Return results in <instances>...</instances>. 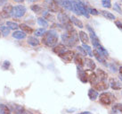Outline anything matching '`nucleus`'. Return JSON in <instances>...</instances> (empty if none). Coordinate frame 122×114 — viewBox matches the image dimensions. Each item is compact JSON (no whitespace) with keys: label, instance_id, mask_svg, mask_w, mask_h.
Segmentation results:
<instances>
[{"label":"nucleus","instance_id":"1","mask_svg":"<svg viewBox=\"0 0 122 114\" xmlns=\"http://www.w3.org/2000/svg\"><path fill=\"white\" fill-rule=\"evenodd\" d=\"M61 41L63 42V45L67 47H74L78 42V33L74 29L66 31L65 33L61 35Z\"/></svg>","mask_w":122,"mask_h":114},{"label":"nucleus","instance_id":"2","mask_svg":"<svg viewBox=\"0 0 122 114\" xmlns=\"http://www.w3.org/2000/svg\"><path fill=\"white\" fill-rule=\"evenodd\" d=\"M58 33L54 30H49L46 31L45 34L42 36V42L46 47H54L57 45L58 42Z\"/></svg>","mask_w":122,"mask_h":114},{"label":"nucleus","instance_id":"3","mask_svg":"<svg viewBox=\"0 0 122 114\" xmlns=\"http://www.w3.org/2000/svg\"><path fill=\"white\" fill-rule=\"evenodd\" d=\"M58 20L60 21L61 26L64 28L66 31H71L73 30V26H72V23H71V18L64 13H59L57 15Z\"/></svg>","mask_w":122,"mask_h":114},{"label":"nucleus","instance_id":"4","mask_svg":"<svg viewBox=\"0 0 122 114\" xmlns=\"http://www.w3.org/2000/svg\"><path fill=\"white\" fill-rule=\"evenodd\" d=\"M46 7L50 13H57L60 11V6L58 5L56 0H46Z\"/></svg>","mask_w":122,"mask_h":114},{"label":"nucleus","instance_id":"5","mask_svg":"<svg viewBox=\"0 0 122 114\" xmlns=\"http://www.w3.org/2000/svg\"><path fill=\"white\" fill-rule=\"evenodd\" d=\"M26 14V7L22 5H18L13 8L12 12V17L14 18H20Z\"/></svg>","mask_w":122,"mask_h":114},{"label":"nucleus","instance_id":"6","mask_svg":"<svg viewBox=\"0 0 122 114\" xmlns=\"http://www.w3.org/2000/svg\"><path fill=\"white\" fill-rule=\"evenodd\" d=\"M112 101H113V97L110 93H102L99 96V102L104 106L111 105Z\"/></svg>","mask_w":122,"mask_h":114},{"label":"nucleus","instance_id":"7","mask_svg":"<svg viewBox=\"0 0 122 114\" xmlns=\"http://www.w3.org/2000/svg\"><path fill=\"white\" fill-rule=\"evenodd\" d=\"M13 6L11 4H5L3 6V9H2V12L0 13V16L1 18H4V19H6V18H9L12 16V12H13Z\"/></svg>","mask_w":122,"mask_h":114},{"label":"nucleus","instance_id":"8","mask_svg":"<svg viewBox=\"0 0 122 114\" xmlns=\"http://www.w3.org/2000/svg\"><path fill=\"white\" fill-rule=\"evenodd\" d=\"M86 27H87L88 31H90V39H91L92 44H93V46H94L95 48H97L99 45H101V44H100V41H99L98 37H97V35L95 34V31H94L88 24L86 25Z\"/></svg>","mask_w":122,"mask_h":114},{"label":"nucleus","instance_id":"9","mask_svg":"<svg viewBox=\"0 0 122 114\" xmlns=\"http://www.w3.org/2000/svg\"><path fill=\"white\" fill-rule=\"evenodd\" d=\"M64 62L66 63H70L72 61V59H74L75 57V53L74 51L72 50H66L64 53H62L61 56H59Z\"/></svg>","mask_w":122,"mask_h":114},{"label":"nucleus","instance_id":"10","mask_svg":"<svg viewBox=\"0 0 122 114\" xmlns=\"http://www.w3.org/2000/svg\"><path fill=\"white\" fill-rule=\"evenodd\" d=\"M73 1H74L75 3H76V5L78 6V9L80 11L81 14H83V15L86 16V18H89V14H88L87 8H86V6H85V4L83 3L81 0H73Z\"/></svg>","mask_w":122,"mask_h":114},{"label":"nucleus","instance_id":"11","mask_svg":"<svg viewBox=\"0 0 122 114\" xmlns=\"http://www.w3.org/2000/svg\"><path fill=\"white\" fill-rule=\"evenodd\" d=\"M93 86H94V89H95V90H96L98 92V91L107 90L109 85H108V84L106 83V82H104V81H100V80H98Z\"/></svg>","mask_w":122,"mask_h":114},{"label":"nucleus","instance_id":"12","mask_svg":"<svg viewBox=\"0 0 122 114\" xmlns=\"http://www.w3.org/2000/svg\"><path fill=\"white\" fill-rule=\"evenodd\" d=\"M78 77H79V79L81 81L82 83H87L88 82V75H87V72L85 71V70H83L81 67H79L78 66Z\"/></svg>","mask_w":122,"mask_h":114},{"label":"nucleus","instance_id":"13","mask_svg":"<svg viewBox=\"0 0 122 114\" xmlns=\"http://www.w3.org/2000/svg\"><path fill=\"white\" fill-rule=\"evenodd\" d=\"M93 55H94V57L98 60L99 62L103 64V65H105V66H107V63H106V60H105V58L98 51V50H97V49H96V48L93 50Z\"/></svg>","mask_w":122,"mask_h":114},{"label":"nucleus","instance_id":"14","mask_svg":"<svg viewBox=\"0 0 122 114\" xmlns=\"http://www.w3.org/2000/svg\"><path fill=\"white\" fill-rule=\"evenodd\" d=\"M95 74H96V76H97V79L100 80V81H104V82H106V80L108 78V75H107V73L105 72L104 70L98 68Z\"/></svg>","mask_w":122,"mask_h":114},{"label":"nucleus","instance_id":"15","mask_svg":"<svg viewBox=\"0 0 122 114\" xmlns=\"http://www.w3.org/2000/svg\"><path fill=\"white\" fill-rule=\"evenodd\" d=\"M110 85L113 90H120L122 88L121 83L118 81L116 78H111L110 79Z\"/></svg>","mask_w":122,"mask_h":114},{"label":"nucleus","instance_id":"16","mask_svg":"<svg viewBox=\"0 0 122 114\" xmlns=\"http://www.w3.org/2000/svg\"><path fill=\"white\" fill-rule=\"evenodd\" d=\"M53 51H54L55 54H57L58 56H61L62 53H64V52L66 51V46L63 45V44H57L56 46L54 47Z\"/></svg>","mask_w":122,"mask_h":114},{"label":"nucleus","instance_id":"17","mask_svg":"<svg viewBox=\"0 0 122 114\" xmlns=\"http://www.w3.org/2000/svg\"><path fill=\"white\" fill-rule=\"evenodd\" d=\"M78 38L81 41V42L83 44H87L89 42V36L86 31H80L78 32Z\"/></svg>","mask_w":122,"mask_h":114},{"label":"nucleus","instance_id":"18","mask_svg":"<svg viewBox=\"0 0 122 114\" xmlns=\"http://www.w3.org/2000/svg\"><path fill=\"white\" fill-rule=\"evenodd\" d=\"M85 64H86V66L89 68V70H91V71H93V70H95V69L96 68V65H95V61H94L92 59L86 58L85 59Z\"/></svg>","mask_w":122,"mask_h":114},{"label":"nucleus","instance_id":"19","mask_svg":"<svg viewBox=\"0 0 122 114\" xmlns=\"http://www.w3.org/2000/svg\"><path fill=\"white\" fill-rule=\"evenodd\" d=\"M74 62H75V64H76L78 66H79V67H82V66L85 65V64H84L83 58H82V56L80 55L79 53H78V54H77V55H75Z\"/></svg>","mask_w":122,"mask_h":114},{"label":"nucleus","instance_id":"20","mask_svg":"<svg viewBox=\"0 0 122 114\" xmlns=\"http://www.w3.org/2000/svg\"><path fill=\"white\" fill-rule=\"evenodd\" d=\"M13 37L14 39H17V40H23L27 37V34L22 31H15L13 33Z\"/></svg>","mask_w":122,"mask_h":114},{"label":"nucleus","instance_id":"21","mask_svg":"<svg viewBox=\"0 0 122 114\" xmlns=\"http://www.w3.org/2000/svg\"><path fill=\"white\" fill-rule=\"evenodd\" d=\"M13 107H12V110H13V112L14 114H22V112L24 111V109L22 106L20 105H17V104H12Z\"/></svg>","mask_w":122,"mask_h":114},{"label":"nucleus","instance_id":"22","mask_svg":"<svg viewBox=\"0 0 122 114\" xmlns=\"http://www.w3.org/2000/svg\"><path fill=\"white\" fill-rule=\"evenodd\" d=\"M87 75H88V81L90 82V84H91L92 85H94V84L98 81L97 76H96V74L91 71V72L87 73Z\"/></svg>","mask_w":122,"mask_h":114},{"label":"nucleus","instance_id":"23","mask_svg":"<svg viewBox=\"0 0 122 114\" xmlns=\"http://www.w3.org/2000/svg\"><path fill=\"white\" fill-rule=\"evenodd\" d=\"M19 27H20V29H21V31H23V32H25L26 34H27V33L30 34V33L33 32V29H32L30 26H29V25H27V24H20Z\"/></svg>","mask_w":122,"mask_h":114},{"label":"nucleus","instance_id":"24","mask_svg":"<svg viewBox=\"0 0 122 114\" xmlns=\"http://www.w3.org/2000/svg\"><path fill=\"white\" fill-rule=\"evenodd\" d=\"M100 13H101V14H102V16H104L105 18H107L108 20H115L116 19L115 15L113 14H112L111 12H108V11H106V10H101Z\"/></svg>","mask_w":122,"mask_h":114},{"label":"nucleus","instance_id":"25","mask_svg":"<svg viewBox=\"0 0 122 114\" xmlns=\"http://www.w3.org/2000/svg\"><path fill=\"white\" fill-rule=\"evenodd\" d=\"M88 97L89 99L92 101H95L97 97H98V92L96 90H95L94 88H91L88 91Z\"/></svg>","mask_w":122,"mask_h":114},{"label":"nucleus","instance_id":"26","mask_svg":"<svg viewBox=\"0 0 122 114\" xmlns=\"http://www.w3.org/2000/svg\"><path fill=\"white\" fill-rule=\"evenodd\" d=\"M43 18L46 19V21H50V22H54L55 18L52 14H50V12H47V11H43Z\"/></svg>","mask_w":122,"mask_h":114},{"label":"nucleus","instance_id":"27","mask_svg":"<svg viewBox=\"0 0 122 114\" xmlns=\"http://www.w3.org/2000/svg\"><path fill=\"white\" fill-rule=\"evenodd\" d=\"M28 43H29L30 45L33 46V47L38 46L39 44H40L39 41H38L36 37H32V36H30V37H29V38H28Z\"/></svg>","mask_w":122,"mask_h":114},{"label":"nucleus","instance_id":"28","mask_svg":"<svg viewBox=\"0 0 122 114\" xmlns=\"http://www.w3.org/2000/svg\"><path fill=\"white\" fill-rule=\"evenodd\" d=\"M71 23H72V24H74L77 27L80 28V29H82V28H83V24H82V22L80 21L79 19H78L76 16L72 15V16L71 17Z\"/></svg>","mask_w":122,"mask_h":114},{"label":"nucleus","instance_id":"29","mask_svg":"<svg viewBox=\"0 0 122 114\" xmlns=\"http://www.w3.org/2000/svg\"><path fill=\"white\" fill-rule=\"evenodd\" d=\"M61 6L68 11H72V1L71 0H63Z\"/></svg>","mask_w":122,"mask_h":114},{"label":"nucleus","instance_id":"30","mask_svg":"<svg viewBox=\"0 0 122 114\" xmlns=\"http://www.w3.org/2000/svg\"><path fill=\"white\" fill-rule=\"evenodd\" d=\"M0 114H11L10 108L5 104H0Z\"/></svg>","mask_w":122,"mask_h":114},{"label":"nucleus","instance_id":"31","mask_svg":"<svg viewBox=\"0 0 122 114\" xmlns=\"http://www.w3.org/2000/svg\"><path fill=\"white\" fill-rule=\"evenodd\" d=\"M37 24H39L40 26H42L43 28H46L48 26V22L46 19H44L43 17L37 18Z\"/></svg>","mask_w":122,"mask_h":114},{"label":"nucleus","instance_id":"32","mask_svg":"<svg viewBox=\"0 0 122 114\" xmlns=\"http://www.w3.org/2000/svg\"><path fill=\"white\" fill-rule=\"evenodd\" d=\"M96 49H97V50H98V51L100 52V53H101V54H102L104 58H107V57L109 56L108 51H107V50H106V49H105V48H103L102 45H99L98 47L96 48Z\"/></svg>","mask_w":122,"mask_h":114},{"label":"nucleus","instance_id":"33","mask_svg":"<svg viewBox=\"0 0 122 114\" xmlns=\"http://www.w3.org/2000/svg\"><path fill=\"white\" fill-rule=\"evenodd\" d=\"M6 26L10 30H17L19 28V25L16 23H14V22H6Z\"/></svg>","mask_w":122,"mask_h":114},{"label":"nucleus","instance_id":"34","mask_svg":"<svg viewBox=\"0 0 122 114\" xmlns=\"http://www.w3.org/2000/svg\"><path fill=\"white\" fill-rule=\"evenodd\" d=\"M0 31L2 32V34L3 36H7V35H9L10 33V29L7 27V26H0Z\"/></svg>","mask_w":122,"mask_h":114},{"label":"nucleus","instance_id":"35","mask_svg":"<svg viewBox=\"0 0 122 114\" xmlns=\"http://www.w3.org/2000/svg\"><path fill=\"white\" fill-rule=\"evenodd\" d=\"M30 9L33 11L34 13H36V14H39V13H41V12H43L41 6H39L38 5H32V6H30Z\"/></svg>","mask_w":122,"mask_h":114},{"label":"nucleus","instance_id":"36","mask_svg":"<svg viewBox=\"0 0 122 114\" xmlns=\"http://www.w3.org/2000/svg\"><path fill=\"white\" fill-rule=\"evenodd\" d=\"M46 29L45 28H39V29H37L35 31V35L37 36V37H42L43 35L45 34V32H46Z\"/></svg>","mask_w":122,"mask_h":114},{"label":"nucleus","instance_id":"37","mask_svg":"<svg viewBox=\"0 0 122 114\" xmlns=\"http://www.w3.org/2000/svg\"><path fill=\"white\" fill-rule=\"evenodd\" d=\"M72 12H74L76 14H78V15H81V13H80V11L78 9V6L76 5L74 1L72 0Z\"/></svg>","mask_w":122,"mask_h":114},{"label":"nucleus","instance_id":"38","mask_svg":"<svg viewBox=\"0 0 122 114\" xmlns=\"http://www.w3.org/2000/svg\"><path fill=\"white\" fill-rule=\"evenodd\" d=\"M82 47H83V48L85 49L86 52V53H87V54L90 56V57H92V56H93V52H92L91 48H90V47H89L87 44H83V46H82Z\"/></svg>","mask_w":122,"mask_h":114},{"label":"nucleus","instance_id":"39","mask_svg":"<svg viewBox=\"0 0 122 114\" xmlns=\"http://www.w3.org/2000/svg\"><path fill=\"white\" fill-rule=\"evenodd\" d=\"M102 6L107 7V8H111L112 7V2L111 0H102Z\"/></svg>","mask_w":122,"mask_h":114},{"label":"nucleus","instance_id":"40","mask_svg":"<svg viewBox=\"0 0 122 114\" xmlns=\"http://www.w3.org/2000/svg\"><path fill=\"white\" fill-rule=\"evenodd\" d=\"M87 12H88V14H93V15H98V14H100L96 9H95V8H91V7H88Z\"/></svg>","mask_w":122,"mask_h":114},{"label":"nucleus","instance_id":"41","mask_svg":"<svg viewBox=\"0 0 122 114\" xmlns=\"http://www.w3.org/2000/svg\"><path fill=\"white\" fill-rule=\"evenodd\" d=\"M112 111H122V105L120 103H118V104H115L113 108H112Z\"/></svg>","mask_w":122,"mask_h":114},{"label":"nucleus","instance_id":"42","mask_svg":"<svg viewBox=\"0 0 122 114\" xmlns=\"http://www.w3.org/2000/svg\"><path fill=\"white\" fill-rule=\"evenodd\" d=\"M10 66H11V63L9 62V61H7V60H5V62L3 63L2 68H3L4 70H7V69H9Z\"/></svg>","mask_w":122,"mask_h":114},{"label":"nucleus","instance_id":"43","mask_svg":"<svg viewBox=\"0 0 122 114\" xmlns=\"http://www.w3.org/2000/svg\"><path fill=\"white\" fill-rule=\"evenodd\" d=\"M113 9H114L115 11H117V12H119L120 14H122V10H121V8H120V6H119V3L114 4V7H113Z\"/></svg>","mask_w":122,"mask_h":114},{"label":"nucleus","instance_id":"44","mask_svg":"<svg viewBox=\"0 0 122 114\" xmlns=\"http://www.w3.org/2000/svg\"><path fill=\"white\" fill-rule=\"evenodd\" d=\"M107 66H109V67L112 70V72H114V73L117 72L118 69H117V66H114V64H111V65H108V64H107Z\"/></svg>","mask_w":122,"mask_h":114},{"label":"nucleus","instance_id":"45","mask_svg":"<svg viewBox=\"0 0 122 114\" xmlns=\"http://www.w3.org/2000/svg\"><path fill=\"white\" fill-rule=\"evenodd\" d=\"M78 50L80 52V53H82V55H84V56H86V54H87V53L86 52L85 49L83 48V47H80V46H78Z\"/></svg>","mask_w":122,"mask_h":114},{"label":"nucleus","instance_id":"46","mask_svg":"<svg viewBox=\"0 0 122 114\" xmlns=\"http://www.w3.org/2000/svg\"><path fill=\"white\" fill-rule=\"evenodd\" d=\"M115 24L117 25V27L119 28V30H121V31H122V23H121V22L116 21V22H115Z\"/></svg>","mask_w":122,"mask_h":114},{"label":"nucleus","instance_id":"47","mask_svg":"<svg viewBox=\"0 0 122 114\" xmlns=\"http://www.w3.org/2000/svg\"><path fill=\"white\" fill-rule=\"evenodd\" d=\"M6 2H7V0H0V6H5Z\"/></svg>","mask_w":122,"mask_h":114},{"label":"nucleus","instance_id":"48","mask_svg":"<svg viewBox=\"0 0 122 114\" xmlns=\"http://www.w3.org/2000/svg\"><path fill=\"white\" fill-rule=\"evenodd\" d=\"M22 114H33L31 111H27V110H24V111L22 112Z\"/></svg>","mask_w":122,"mask_h":114},{"label":"nucleus","instance_id":"49","mask_svg":"<svg viewBox=\"0 0 122 114\" xmlns=\"http://www.w3.org/2000/svg\"><path fill=\"white\" fill-rule=\"evenodd\" d=\"M119 76H121L122 77V66H120L119 68Z\"/></svg>","mask_w":122,"mask_h":114},{"label":"nucleus","instance_id":"50","mask_svg":"<svg viewBox=\"0 0 122 114\" xmlns=\"http://www.w3.org/2000/svg\"><path fill=\"white\" fill-rule=\"evenodd\" d=\"M78 114H92L91 112H89V111H83V112H80V113Z\"/></svg>","mask_w":122,"mask_h":114},{"label":"nucleus","instance_id":"51","mask_svg":"<svg viewBox=\"0 0 122 114\" xmlns=\"http://www.w3.org/2000/svg\"><path fill=\"white\" fill-rule=\"evenodd\" d=\"M14 2H16V3H21V2H23L25 0H14Z\"/></svg>","mask_w":122,"mask_h":114},{"label":"nucleus","instance_id":"52","mask_svg":"<svg viewBox=\"0 0 122 114\" xmlns=\"http://www.w3.org/2000/svg\"><path fill=\"white\" fill-rule=\"evenodd\" d=\"M0 36H1V32H0Z\"/></svg>","mask_w":122,"mask_h":114}]
</instances>
